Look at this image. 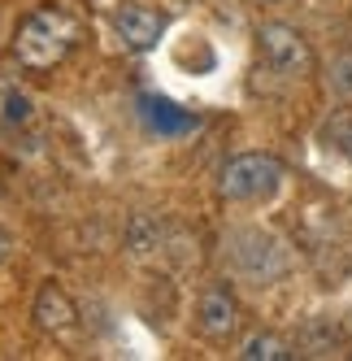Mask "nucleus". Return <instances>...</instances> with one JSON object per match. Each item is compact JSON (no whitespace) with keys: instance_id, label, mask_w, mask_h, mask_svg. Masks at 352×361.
<instances>
[{"instance_id":"nucleus-8","label":"nucleus","mask_w":352,"mask_h":361,"mask_svg":"<svg viewBox=\"0 0 352 361\" xmlns=\"http://www.w3.org/2000/svg\"><path fill=\"white\" fill-rule=\"evenodd\" d=\"M239 357L244 361H287L291 348L279 340V335H248V340L239 344Z\"/></svg>"},{"instance_id":"nucleus-2","label":"nucleus","mask_w":352,"mask_h":361,"mask_svg":"<svg viewBox=\"0 0 352 361\" xmlns=\"http://www.w3.org/2000/svg\"><path fill=\"white\" fill-rule=\"evenodd\" d=\"M283 183V166L270 152H239L222 166L218 174V192L226 200H265Z\"/></svg>"},{"instance_id":"nucleus-3","label":"nucleus","mask_w":352,"mask_h":361,"mask_svg":"<svg viewBox=\"0 0 352 361\" xmlns=\"http://www.w3.org/2000/svg\"><path fill=\"white\" fill-rule=\"evenodd\" d=\"M261 39V57L265 66L279 74V79H305V74L313 70V53L305 35H300L296 27H287V22H265V27L257 31Z\"/></svg>"},{"instance_id":"nucleus-5","label":"nucleus","mask_w":352,"mask_h":361,"mask_svg":"<svg viewBox=\"0 0 352 361\" xmlns=\"http://www.w3.org/2000/svg\"><path fill=\"white\" fill-rule=\"evenodd\" d=\"M113 27H118V35H122V44H127V48L148 53V48L161 39L165 18H161L157 9H144V5H122V9L113 13Z\"/></svg>"},{"instance_id":"nucleus-6","label":"nucleus","mask_w":352,"mask_h":361,"mask_svg":"<svg viewBox=\"0 0 352 361\" xmlns=\"http://www.w3.org/2000/svg\"><path fill=\"white\" fill-rule=\"evenodd\" d=\"M139 118L148 122V131H157V135H187V131H196V114L179 109L174 100L153 96V92L139 96Z\"/></svg>"},{"instance_id":"nucleus-1","label":"nucleus","mask_w":352,"mask_h":361,"mask_svg":"<svg viewBox=\"0 0 352 361\" xmlns=\"http://www.w3.org/2000/svg\"><path fill=\"white\" fill-rule=\"evenodd\" d=\"M79 44V22H74L65 9L53 5H39L35 13H27V22L18 27L13 39V53L27 70H48V66H61L70 57V48Z\"/></svg>"},{"instance_id":"nucleus-4","label":"nucleus","mask_w":352,"mask_h":361,"mask_svg":"<svg viewBox=\"0 0 352 361\" xmlns=\"http://www.w3.org/2000/svg\"><path fill=\"white\" fill-rule=\"evenodd\" d=\"M239 331V305L226 288H209L200 296V335L213 344H226Z\"/></svg>"},{"instance_id":"nucleus-7","label":"nucleus","mask_w":352,"mask_h":361,"mask_svg":"<svg viewBox=\"0 0 352 361\" xmlns=\"http://www.w3.org/2000/svg\"><path fill=\"white\" fill-rule=\"evenodd\" d=\"M35 322L44 326V331H70L74 322H79V309L70 305V296L61 292V288H44L39 296H35Z\"/></svg>"},{"instance_id":"nucleus-11","label":"nucleus","mask_w":352,"mask_h":361,"mask_svg":"<svg viewBox=\"0 0 352 361\" xmlns=\"http://www.w3.org/2000/svg\"><path fill=\"white\" fill-rule=\"evenodd\" d=\"M265 5H279V0H265Z\"/></svg>"},{"instance_id":"nucleus-10","label":"nucleus","mask_w":352,"mask_h":361,"mask_svg":"<svg viewBox=\"0 0 352 361\" xmlns=\"http://www.w3.org/2000/svg\"><path fill=\"white\" fill-rule=\"evenodd\" d=\"M5 252H9V244H5V235H0V262H5Z\"/></svg>"},{"instance_id":"nucleus-9","label":"nucleus","mask_w":352,"mask_h":361,"mask_svg":"<svg viewBox=\"0 0 352 361\" xmlns=\"http://www.w3.org/2000/svg\"><path fill=\"white\" fill-rule=\"evenodd\" d=\"M0 118H5V122H27L31 118V100L27 96H22V92H0Z\"/></svg>"}]
</instances>
